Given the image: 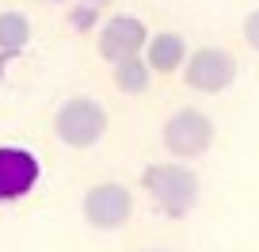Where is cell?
<instances>
[{
	"mask_svg": "<svg viewBox=\"0 0 259 252\" xmlns=\"http://www.w3.org/2000/svg\"><path fill=\"white\" fill-rule=\"evenodd\" d=\"M183 84L198 96H221L236 81V57L221 46H198L183 65Z\"/></svg>",
	"mask_w": 259,
	"mask_h": 252,
	"instance_id": "5",
	"label": "cell"
},
{
	"mask_svg": "<svg viewBox=\"0 0 259 252\" xmlns=\"http://www.w3.org/2000/svg\"><path fill=\"white\" fill-rule=\"evenodd\" d=\"M141 252H168V248H141Z\"/></svg>",
	"mask_w": 259,
	"mask_h": 252,
	"instance_id": "13",
	"label": "cell"
},
{
	"mask_svg": "<svg viewBox=\"0 0 259 252\" xmlns=\"http://www.w3.org/2000/svg\"><path fill=\"white\" fill-rule=\"evenodd\" d=\"M149 27L138 16H111L96 34V50L103 61H126V57H141L149 46Z\"/></svg>",
	"mask_w": 259,
	"mask_h": 252,
	"instance_id": "6",
	"label": "cell"
},
{
	"mask_svg": "<svg viewBox=\"0 0 259 252\" xmlns=\"http://www.w3.org/2000/svg\"><path fill=\"white\" fill-rule=\"evenodd\" d=\"M80 214L92 229H122L134 218V191L118 179H99L84 191Z\"/></svg>",
	"mask_w": 259,
	"mask_h": 252,
	"instance_id": "4",
	"label": "cell"
},
{
	"mask_svg": "<svg viewBox=\"0 0 259 252\" xmlns=\"http://www.w3.org/2000/svg\"><path fill=\"white\" fill-rule=\"evenodd\" d=\"M107 134V111L92 96H69L54 111V138L69 149H92Z\"/></svg>",
	"mask_w": 259,
	"mask_h": 252,
	"instance_id": "2",
	"label": "cell"
},
{
	"mask_svg": "<svg viewBox=\"0 0 259 252\" xmlns=\"http://www.w3.org/2000/svg\"><path fill=\"white\" fill-rule=\"evenodd\" d=\"M38 179V157L19 146H0V203L27 195Z\"/></svg>",
	"mask_w": 259,
	"mask_h": 252,
	"instance_id": "7",
	"label": "cell"
},
{
	"mask_svg": "<svg viewBox=\"0 0 259 252\" xmlns=\"http://www.w3.org/2000/svg\"><path fill=\"white\" fill-rule=\"evenodd\" d=\"M240 34H244V42H248V46L259 54V8H255V12H248V19H244Z\"/></svg>",
	"mask_w": 259,
	"mask_h": 252,
	"instance_id": "12",
	"label": "cell"
},
{
	"mask_svg": "<svg viewBox=\"0 0 259 252\" xmlns=\"http://www.w3.org/2000/svg\"><path fill=\"white\" fill-rule=\"evenodd\" d=\"M213 138H218V126H213V119L206 111H198V107H179L160 126L164 149H168L171 157H179V161H198V157L213 146Z\"/></svg>",
	"mask_w": 259,
	"mask_h": 252,
	"instance_id": "3",
	"label": "cell"
},
{
	"mask_svg": "<svg viewBox=\"0 0 259 252\" xmlns=\"http://www.w3.org/2000/svg\"><path fill=\"white\" fill-rule=\"evenodd\" d=\"M27 42H31V19L23 12H0V61L19 54Z\"/></svg>",
	"mask_w": 259,
	"mask_h": 252,
	"instance_id": "10",
	"label": "cell"
},
{
	"mask_svg": "<svg viewBox=\"0 0 259 252\" xmlns=\"http://www.w3.org/2000/svg\"><path fill=\"white\" fill-rule=\"evenodd\" d=\"M145 61L156 77L164 73H179L187 65V39L179 31H156L145 46Z\"/></svg>",
	"mask_w": 259,
	"mask_h": 252,
	"instance_id": "8",
	"label": "cell"
},
{
	"mask_svg": "<svg viewBox=\"0 0 259 252\" xmlns=\"http://www.w3.org/2000/svg\"><path fill=\"white\" fill-rule=\"evenodd\" d=\"M141 187L164 218H187L198 206V195H202V184H198L194 168H187V164H145Z\"/></svg>",
	"mask_w": 259,
	"mask_h": 252,
	"instance_id": "1",
	"label": "cell"
},
{
	"mask_svg": "<svg viewBox=\"0 0 259 252\" xmlns=\"http://www.w3.org/2000/svg\"><path fill=\"white\" fill-rule=\"evenodd\" d=\"M114 0H76V8H73V27L76 31H88L92 19L99 16L103 8H111Z\"/></svg>",
	"mask_w": 259,
	"mask_h": 252,
	"instance_id": "11",
	"label": "cell"
},
{
	"mask_svg": "<svg viewBox=\"0 0 259 252\" xmlns=\"http://www.w3.org/2000/svg\"><path fill=\"white\" fill-rule=\"evenodd\" d=\"M111 81L122 96H141L149 88V81H153V69H149L145 57H126V61H114Z\"/></svg>",
	"mask_w": 259,
	"mask_h": 252,
	"instance_id": "9",
	"label": "cell"
}]
</instances>
